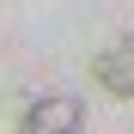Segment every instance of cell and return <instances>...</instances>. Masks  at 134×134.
I'll return each instance as SVG.
<instances>
[{
	"instance_id": "1",
	"label": "cell",
	"mask_w": 134,
	"mask_h": 134,
	"mask_svg": "<svg viewBox=\"0 0 134 134\" xmlns=\"http://www.w3.org/2000/svg\"><path fill=\"white\" fill-rule=\"evenodd\" d=\"M79 122H85V104L73 92H49V98H37L25 110L18 134H79Z\"/></svg>"
},
{
	"instance_id": "2",
	"label": "cell",
	"mask_w": 134,
	"mask_h": 134,
	"mask_svg": "<svg viewBox=\"0 0 134 134\" xmlns=\"http://www.w3.org/2000/svg\"><path fill=\"white\" fill-rule=\"evenodd\" d=\"M92 73H98V85H104V92H116V98H134V37L110 43V49L92 61Z\"/></svg>"
}]
</instances>
